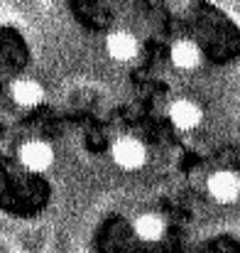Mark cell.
Segmentation results:
<instances>
[{
	"mask_svg": "<svg viewBox=\"0 0 240 253\" xmlns=\"http://www.w3.org/2000/svg\"><path fill=\"white\" fill-rule=\"evenodd\" d=\"M206 194L218 207H233L240 202V172L233 168L213 169L206 177Z\"/></svg>",
	"mask_w": 240,
	"mask_h": 253,
	"instance_id": "cell-1",
	"label": "cell"
},
{
	"mask_svg": "<svg viewBox=\"0 0 240 253\" xmlns=\"http://www.w3.org/2000/svg\"><path fill=\"white\" fill-rule=\"evenodd\" d=\"M110 158H113V163L120 169L135 172V169L145 168V163H147V148H145L137 138L123 135V138H118V140L113 143Z\"/></svg>",
	"mask_w": 240,
	"mask_h": 253,
	"instance_id": "cell-2",
	"label": "cell"
},
{
	"mask_svg": "<svg viewBox=\"0 0 240 253\" xmlns=\"http://www.w3.org/2000/svg\"><path fill=\"white\" fill-rule=\"evenodd\" d=\"M169 121L174 123L176 130L191 133L204 123V108L194 98H176L169 103Z\"/></svg>",
	"mask_w": 240,
	"mask_h": 253,
	"instance_id": "cell-3",
	"label": "cell"
},
{
	"mask_svg": "<svg viewBox=\"0 0 240 253\" xmlns=\"http://www.w3.org/2000/svg\"><path fill=\"white\" fill-rule=\"evenodd\" d=\"M169 62H171V67L174 69H179V72H196L201 64H204V49L199 47V42L196 40H189V37H184V40H176L171 47H169Z\"/></svg>",
	"mask_w": 240,
	"mask_h": 253,
	"instance_id": "cell-4",
	"label": "cell"
},
{
	"mask_svg": "<svg viewBox=\"0 0 240 253\" xmlns=\"http://www.w3.org/2000/svg\"><path fill=\"white\" fill-rule=\"evenodd\" d=\"M105 52L110 59H115L120 64H130L140 54V40L128 30H115L105 37Z\"/></svg>",
	"mask_w": 240,
	"mask_h": 253,
	"instance_id": "cell-5",
	"label": "cell"
},
{
	"mask_svg": "<svg viewBox=\"0 0 240 253\" xmlns=\"http://www.w3.org/2000/svg\"><path fill=\"white\" fill-rule=\"evenodd\" d=\"M17 158H20L22 168L30 172H47L54 163V150L44 140H27V143H22Z\"/></svg>",
	"mask_w": 240,
	"mask_h": 253,
	"instance_id": "cell-6",
	"label": "cell"
},
{
	"mask_svg": "<svg viewBox=\"0 0 240 253\" xmlns=\"http://www.w3.org/2000/svg\"><path fill=\"white\" fill-rule=\"evenodd\" d=\"M10 93H12V101L22 108H34L44 101V88L34 79H17L10 86Z\"/></svg>",
	"mask_w": 240,
	"mask_h": 253,
	"instance_id": "cell-7",
	"label": "cell"
},
{
	"mask_svg": "<svg viewBox=\"0 0 240 253\" xmlns=\"http://www.w3.org/2000/svg\"><path fill=\"white\" fill-rule=\"evenodd\" d=\"M164 231H167V224L157 214H142V216L135 219V236L140 241H150V244L160 241L164 236Z\"/></svg>",
	"mask_w": 240,
	"mask_h": 253,
	"instance_id": "cell-8",
	"label": "cell"
},
{
	"mask_svg": "<svg viewBox=\"0 0 240 253\" xmlns=\"http://www.w3.org/2000/svg\"><path fill=\"white\" fill-rule=\"evenodd\" d=\"M7 5H10V10H12L17 17H22V20H34V17H39V15L44 12L47 0H10Z\"/></svg>",
	"mask_w": 240,
	"mask_h": 253,
	"instance_id": "cell-9",
	"label": "cell"
},
{
	"mask_svg": "<svg viewBox=\"0 0 240 253\" xmlns=\"http://www.w3.org/2000/svg\"><path fill=\"white\" fill-rule=\"evenodd\" d=\"M0 2H10V0H0Z\"/></svg>",
	"mask_w": 240,
	"mask_h": 253,
	"instance_id": "cell-10",
	"label": "cell"
}]
</instances>
